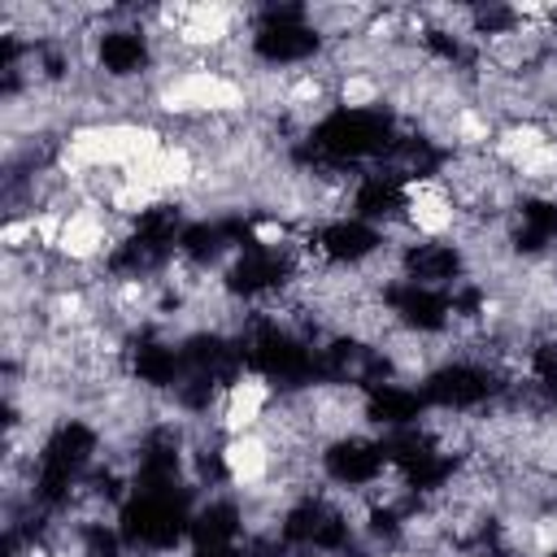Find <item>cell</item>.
I'll use <instances>...</instances> for the list:
<instances>
[{
    "mask_svg": "<svg viewBox=\"0 0 557 557\" xmlns=\"http://www.w3.org/2000/svg\"><path fill=\"white\" fill-rule=\"evenodd\" d=\"M218 470H222V479H226V487H235V492H257V487H265L270 479H274V470H278V448L265 440V431H248V435H231V440H222V448H218Z\"/></svg>",
    "mask_w": 557,
    "mask_h": 557,
    "instance_id": "obj_1",
    "label": "cell"
},
{
    "mask_svg": "<svg viewBox=\"0 0 557 557\" xmlns=\"http://www.w3.org/2000/svg\"><path fill=\"white\" fill-rule=\"evenodd\" d=\"M387 100V83L374 74V70H352L335 83V104L348 109V113H361V109H374Z\"/></svg>",
    "mask_w": 557,
    "mask_h": 557,
    "instance_id": "obj_2",
    "label": "cell"
}]
</instances>
